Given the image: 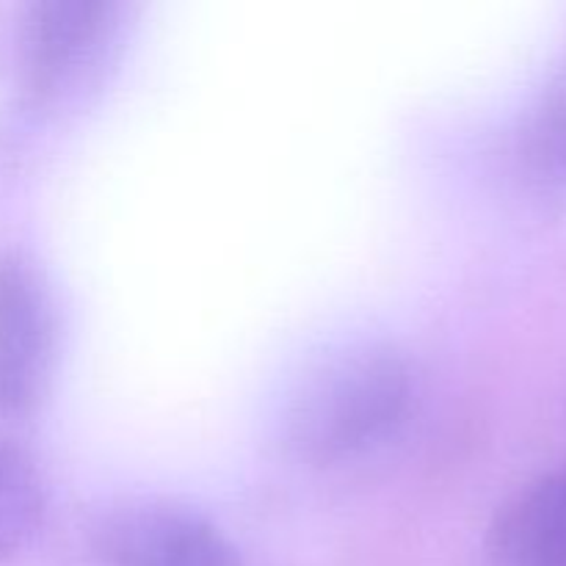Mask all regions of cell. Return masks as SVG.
<instances>
[{"label": "cell", "mask_w": 566, "mask_h": 566, "mask_svg": "<svg viewBox=\"0 0 566 566\" xmlns=\"http://www.w3.org/2000/svg\"><path fill=\"white\" fill-rule=\"evenodd\" d=\"M55 318L48 291L31 265L0 260V415L36 401L53 354Z\"/></svg>", "instance_id": "3957f363"}, {"label": "cell", "mask_w": 566, "mask_h": 566, "mask_svg": "<svg viewBox=\"0 0 566 566\" xmlns=\"http://www.w3.org/2000/svg\"><path fill=\"white\" fill-rule=\"evenodd\" d=\"M44 486L22 451L0 446V562L22 551L42 525Z\"/></svg>", "instance_id": "8992f818"}, {"label": "cell", "mask_w": 566, "mask_h": 566, "mask_svg": "<svg viewBox=\"0 0 566 566\" xmlns=\"http://www.w3.org/2000/svg\"><path fill=\"white\" fill-rule=\"evenodd\" d=\"M520 149L536 186L566 197V81L539 99L525 122Z\"/></svg>", "instance_id": "52a82bcc"}, {"label": "cell", "mask_w": 566, "mask_h": 566, "mask_svg": "<svg viewBox=\"0 0 566 566\" xmlns=\"http://www.w3.org/2000/svg\"><path fill=\"white\" fill-rule=\"evenodd\" d=\"M486 547L495 566H566V462L503 503Z\"/></svg>", "instance_id": "5b68a950"}, {"label": "cell", "mask_w": 566, "mask_h": 566, "mask_svg": "<svg viewBox=\"0 0 566 566\" xmlns=\"http://www.w3.org/2000/svg\"><path fill=\"white\" fill-rule=\"evenodd\" d=\"M114 25V6L99 0H44L22 25V77L33 97H53L97 55Z\"/></svg>", "instance_id": "277c9868"}, {"label": "cell", "mask_w": 566, "mask_h": 566, "mask_svg": "<svg viewBox=\"0 0 566 566\" xmlns=\"http://www.w3.org/2000/svg\"><path fill=\"white\" fill-rule=\"evenodd\" d=\"M105 566H241L216 525L169 501H127L94 531Z\"/></svg>", "instance_id": "7a4b0ae2"}, {"label": "cell", "mask_w": 566, "mask_h": 566, "mask_svg": "<svg viewBox=\"0 0 566 566\" xmlns=\"http://www.w3.org/2000/svg\"><path fill=\"white\" fill-rule=\"evenodd\" d=\"M412 407V370L390 346L363 343L307 370L285 415L287 446L315 464L359 457L396 434Z\"/></svg>", "instance_id": "6da1fadb"}]
</instances>
